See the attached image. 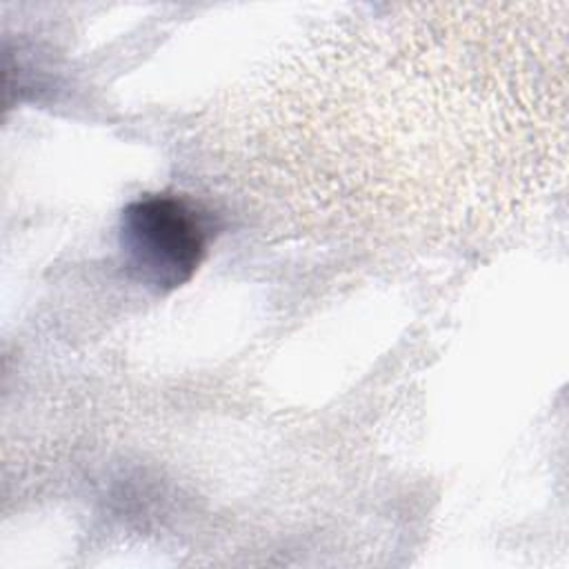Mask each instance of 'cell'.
Wrapping results in <instances>:
<instances>
[{
  "instance_id": "6da1fadb",
  "label": "cell",
  "mask_w": 569,
  "mask_h": 569,
  "mask_svg": "<svg viewBox=\"0 0 569 569\" xmlns=\"http://www.w3.org/2000/svg\"><path fill=\"white\" fill-rule=\"evenodd\" d=\"M209 224L184 198L142 196L122 209L118 244L127 273L156 293L182 287L200 267Z\"/></svg>"
}]
</instances>
